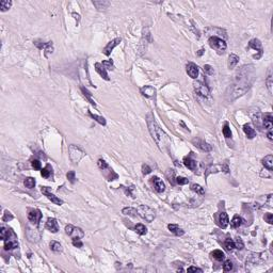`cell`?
I'll list each match as a JSON object with an SVG mask.
<instances>
[{
	"instance_id": "6da1fadb",
	"label": "cell",
	"mask_w": 273,
	"mask_h": 273,
	"mask_svg": "<svg viewBox=\"0 0 273 273\" xmlns=\"http://www.w3.org/2000/svg\"><path fill=\"white\" fill-rule=\"evenodd\" d=\"M254 79V68L253 65H244L242 66L236 74V81H235L233 88L230 89V97L229 100L236 99L239 96L243 95L246 91L249 90Z\"/></svg>"
},
{
	"instance_id": "7a4b0ae2",
	"label": "cell",
	"mask_w": 273,
	"mask_h": 273,
	"mask_svg": "<svg viewBox=\"0 0 273 273\" xmlns=\"http://www.w3.org/2000/svg\"><path fill=\"white\" fill-rule=\"evenodd\" d=\"M146 119H147V126H148L149 132H151L153 139L156 141V143L158 144V146L162 149V146L164 145L166 141L169 140L168 136H166V134H164L163 130L158 126V124H157V122L155 121V119H154L151 113H148V114H147Z\"/></svg>"
},
{
	"instance_id": "3957f363",
	"label": "cell",
	"mask_w": 273,
	"mask_h": 273,
	"mask_svg": "<svg viewBox=\"0 0 273 273\" xmlns=\"http://www.w3.org/2000/svg\"><path fill=\"white\" fill-rule=\"evenodd\" d=\"M136 211H138V215L140 217L143 218L144 220H146L147 222H151L156 217L155 210L151 209V207H148L146 205H140L139 207L136 208Z\"/></svg>"
},
{
	"instance_id": "277c9868",
	"label": "cell",
	"mask_w": 273,
	"mask_h": 273,
	"mask_svg": "<svg viewBox=\"0 0 273 273\" xmlns=\"http://www.w3.org/2000/svg\"><path fill=\"white\" fill-rule=\"evenodd\" d=\"M68 151H69V157H71V160L73 161L74 163H78L79 161L81 160L82 157L85 156V151L82 148H80L79 146H76L74 144L69 145L68 147Z\"/></svg>"
},
{
	"instance_id": "5b68a950",
	"label": "cell",
	"mask_w": 273,
	"mask_h": 273,
	"mask_svg": "<svg viewBox=\"0 0 273 273\" xmlns=\"http://www.w3.org/2000/svg\"><path fill=\"white\" fill-rule=\"evenodd\" d=\"M208 43H209V46L211 47L212 49L217 50L219 54H222L226 50V43H225L224 40L220 39L218 37H209L208 40Z\"/></svg>"
},
{
	"instance_id": "8992f818",
	"label": "cell",
	"mask_w": 273,
	"mask_h": 273,
	"mask_svg": "<svg viewBox=\"0 0 273 273\" xmlns=\"http://www.w3.org/2000/svg\"><path fill=\"white\" fill-rule=\"evenodd\" d=\"M65 232L68 236H71L72 239H80L84 236V233L79 227H75L73 225H67L65 227Z\"/></svg>"
},
{
	"instance_id": "52a82bcc",
	"label": "cell",
	"mask_w": 273,
	"mask_h": 273,
	"mask_svg": "<svg viewBox=\"0 0 273 273\" xmlns=\"http://www.w3.org/2000/svg\"><path fill=\"white\" fill-rule=\"evenodd\" d=\"M193 85H194L195 92L198 93L200 96L207 97V96L209 95V90H208V88L204 84V83L200 82V81H196V82L193 83Z\"/></svg>"
},
{
	"instance_id": "ba28073f",
	"label": "cell",
	"mask_w": 273,
	"mask_h": 273,
	"mask_svg": "<svg viewBox=\"0 0 273 273\" xmlns=\"http://www.w3.org/2000/svg\"><path fill=\"white\" fill-rule=\"evenodd\" d=\"M249 47H250V48L255 49V50H258V54L254 57L256 60H258V59L260 58L261 56H263V45H261V43H260V41H259V40H257V39L251 40V41H250V43H249Z\"/></svg>"
},
{
	"instance_id": "9c48e42d",
	"label": "cell",
	"mask_w": 273,
	"mask_h": 273,
	"mask_svg": "<svg viewBox=\"0 0 273 273\" xmlns=\"http://www.w3.org/2000/svg\"><path fill=\"white\" fill-rule=\"evenodd\" d=\"M151 183H153V187L154 189L157 191L158 193H162L164 190H166V185L160 178L157 177V176H154V177L151 178Z\"/></svg>"
},
{
	"instance_id": "30bf717a",
	"label": "cell",
	"mask_w": 273,
	"mask_h": 273,
	"mask_svg": "<svg viewBox=\"0 0 273 273\" xmlns=\"http://www.w3.org/2000/svg\"><path fill=\"white\" fill-rule=\"evenodd\" d=\"M42 193L46 195L47 198H48L49 201H51V202L54 203V204H56V205H62V204H63V201H62L61 198H57L54 194H52V193L49 192L48 188H47V187H42Z\"/></svg>"
},
{
	"instance_id": "8fae6325",
	"label": "cell",
	"mask_w": 273,
	"mask_h": 273,
	"mask_svg": "<svg viewBox=\"0 0 273 273\" xmlns=\"http://www.w3.org/2000/svg\"><path fill=\"white\" fill-rule=\"evenodd\" d=\"M121 41H122V40L119 39V37H116V39L112 40V41H110L109 43H108L107 46L105 47V49H104V54H105L106 56H110L111 51H112L113 49H114L115 47H116L117 45L121 43Z\"/></svg>"
},
{
	"instance_id": "7c38bea8",
	"label": "cell",
	"mask_w": 273,
	"mask_h": 273,
	"mask_svg": "<svg viewBox=\"0 0 273 273\" xmlns=\"http://www.w3.org/2000/svg\"><path fill=\"white\" fill-rule=\"evenodd\" d=\"M192 143L194 144L198 148H200L201 151H210L212 149L211 145H209L208 143H206V142L203 141V140H201V139H194L192 141Z\"/></svg>"
},
{
	"instance_id": "4fadbf2b",
	"label": "cell",
	"mask_w": 273,
	"mask_h": 273,
	"mask_svg": "<svg viewBox=\"0 0 273 273\" xmlns=\"http://www.w3.org/2000/svg\"><path fill=\"white\" fill-rule=\"evenodd\" d=\"M28 219L30 222L34 223V224H37L39 221L42 219V213L40 210L34 209V210H30L29 213H28Z\"/></svg>"
},
{
	"instance_id": "5bb4252c",
	"label": "cell",
	"mask_w": 273,
	"mask_h": 273,
	"mask_svg": "<svg viewBox=\"0 0 273 273\" xmlns=\"http://www.w3.org/2000/svg\"><path fill=\"white\" fill-rule=\"evenodd\" d=\"M263 126H265V129L268 132H272V128H273V116L271 114H266L265 117L263 119Z\"/></svg>"
},
{
	"instance_id": "9a60e30c",
	"label": "cell",
	"mask_w": 273,
	"mask_h": 273,
	"mask_svg": "<svg viewBox=\"0 0 273 273\" xmlns=\"http://www.w3.org/2000/svg\"><path fill=\"white\" fill-rule=\"evenodd\" d=\"M46 228L49 229L51 233H57L59 230V226H58V222L56 219L54 218H48L46 222Z\"/></svg>"
},
{
	"instance_id": "2e32d148",
	"label": "cell",
	"mask_w": 273,
	"mask_h": 273,
	"mask_svg": "<svg viewBox=\"0 0 273 273\" xmlns=\"http://www.w3.org/2000/svg\"><path fill=\"white\" fill-rule=\"evenodd\" d=\"M187 73L191 78L195 79L198 76V66L193 63H189L187 65Z\"/></svg>"
},
{
	"instance_id": "e0dca14e",
	"label": "cell",
	"mask_w": 273,
	"mask_h": 273,
	"mask_svg": "<svg viewBox=\"0 0 273 273\" xmlns=\"http://www.w3.org/2000/svg\"><path fill=\"white\" fill-rule=\"evenodd\" d=\"M140 91H141L142 95L145 96V97H154L155 94H156V90L151 85H145V87L141 88Z\"/></svg>"
},
{
	"instance_id": "ac0fdd59",
	"label": "cell",
	"mask_w": 273,
	"mask_h": 273,
	"mask_svg": "<svg viewBox=\"0 0 273 273\" xmlns=\"http://www.w3.org/2000/svg\"><path fill=\"white\" fill-rule=\"evenodd\" d=\"M95 69H96V72H97V73L99 74L100 76H101L102 78L105 79V80H107V81L110 80L109 76H108L107 72H106L105 66L102 65L101 63H95Z\"/></svg>"
},
{
	"instance_id": "d6986e66",
	"label": "cell",
	"mask_w": 273,
	"mask_h": 273,
	"mask_svg": "<svg viewBox=\"0 0 273 273\" xmlns=\"http://www.w3.org/2000/svg\"><path fill=\"white\" fill-rule=\"evenodd\" d=\"M183 164L191 171L196 170V161L193 160L191 157H185L183 158Z\"/></svg>"
},
{
	"instance_id": "ffe728a7",
	"label": "cell",
	"mask_w": 273,
	"mask_h": 273,
	"mask_svg": "<svg viewBox=\"0 0 273 273\" xmlns=\"http://www.w3.org/2000/svg\"><path fill=\"white\" fill-rule=\"evenodd\" d=\"M18 248V243L15 239H7L5 240V243H4V250L5 251H11V250H14Z\"/></svg>"
},
{
	"instance_id": "44dd1931",
	"label": "cell",
	"mask_w": 273,
	"mask_h": 273,
	"mask_svg": "<svg viewBox=\"0 0 273 273\" xmlns=\"http://www.w3.org/2000/svg\"><path fill=\"white\" fill-rule=\"evenodd\" d=\"M14 233L12 232V229L10 228H5V227H1V230H0V238L2 240H7L10 239L11 236H14Z\"/></svg>"
},
{
	"instance_id": "7402d4cb",
	"label": "cell",
	"mask_w": 273,
	"mask_h": 273,
	"mask_svg": "<svg viewBox=\"0 0 273 273\" xmlns=\"http://www.w3.org/2000/svg\"><path fill=\"white\" fill-rule=\"evenodd\" d=\"M168 228L170 229L171 233H173V234L176 235V236H183V235L185 234V232H183V229L176 224H169Z\"/></svg>"
},
{
	"instance_id": "603a6c76",
	"label": "cell",
	"mask_w": 273,
	"mask_h": 273,
	"mask_svg": "<svg viewBox=\"0 0 273 273\" xmlns=\"http://www.w3.org/2000/svg\"><path fill=\"white\" fill-rule=\"evenodd\" d=\"M263 164L265 166V168L268 169L269 171L273 170V156L272 155H268L263 159Z\"/></svg>"
},
{
	"instance_id": "cb8c5ba5",
	"label": "cell",
	"mask_w": 273,
	"mask_h": 273,
	"mask_svg": "<svg viewBox=\"0 0 273 273\" xmlns=\"http://www.w3.org/2000/svg\"><path fill=\"white\" fill-rule=\"evenodd\" d=\"M219 224L223 229H225L228 225V217L225 212H221L219 216Z\"/></svg>"
},
{
	"instance_id": "d4e9b609",
	"label": "cell",
	"mask_w": 273,
	"mask_h": 273,
	"mask_svg": "<svg viewBox=\"0 0 273 273\" xmlns=\"http://www.w3.org/2000/svg\"><path fill=\"white\" fill-rule=\"evenodd\" d=\"M243 131L249 139H253L254 136H256V131L253 129V128H252L251 126H250L249 124H245L243 126Z\"/></svg>"
},
{
	"instance_id": "484cf974",
	"label": "cell",
	"mask_w": 273,
	"mask_h": 273,
	"mask_svg": "<svg viewBox=\"0 0 273 273\" xmlns=\"http://www.w3.org/2000/svg\"><path fill=\"white\" fill-rule=\"evenodd\" d=\"M238 62H239V57L236 56V54H230V56L228 57V63H227L229 69L234 68L235 66L238 64Z\"/></svg>"
},
{
	"instance_id": "4316f807",
	"label": "cell",
	"mask_w": 273,
	"mask_h": 273,
	"mask_svg": "<svg viewBox=\"0 0 273 273\" xmlns=\"http://www.w3.org/2000/svg\"><path fill=\"white\" fill-rule=\"evenodd\" d=\"M122 212L125 216H130V217H136L138 216V211H136V208H131V207H127L124 208L122 210Z\"/></svg>"
},
{
	"instance_id": "83f0119b",
	"label": "cell",
	"mask_w": 273,
	"mask_h": 273,
	"mask_svg": "<svg viewBox=\"0 0 273 273\" xmlns=\"http://www.w3.org/2000/svg\"><path fill=\"white\" fill-rule=\"evenodd\" d=\"M93 4L97 7L98 10H105L109 7V1H93Z\"/></svg>"
},
{
	"instance_id": "f1b7e54d",
	"label": "cell",
	"mask_w": 273,
	"mask_h": 273,
	"mask_svg": "<svg viewBox=\"0 0 273 273\" xmlns=\"http://www.w3.org/2000/svg\"><path fill=\"white\" fill-rule=\"evenodd\" d=\"M242 224V219L239 216H235L233 218L232 222H230V225H232L233 228H238L239 226H241Z\"/></svg>"
},
{
	"instance_id": "f546056e",
	"label": "cell",
	"mask_w": 273,
	"mask_h": 273,
	"mask_svg": "<svg viewBox=\"0 0 273 273\" xmlns=\"http://www.w3.org/2000/svg\"><path fill=\"white\" fill-rule=\"evenodd\" d=\"M134 232H136V234L143 236V235H145L147 233V229L143 224H136V226H134Z\"/></svg>"
},
{
	"instance_id": "4dcf8cb0",
	"label": "cell",
	"mask_w": 273,
	"mask_h": 273,
	"mask_svg": "<svg viewBox=\"0 0 273 273\" xmlns=\"http://www.w3.org/2000/svg\"><path fill=\"white\" fill-rule=\"evenodd\" d=\"M211 256L215 259H217V260H219V261L223 260V259H224V257H225L224 253H223L222 251H220V250H216V251H213L211 253Z\"/></svg>"
},
{
	"instance_id": "1f68e13d",
	"label": "cell",
	"mask_w": 273,
	"mask_h": 273,
	"mask_svg": "<svg viewBox=\"0 0 273 273\" xmlns=\"http://www.w3.org/2000/svg\"><path fill=\"white\" fill-rule=\"evenodd\" d=\"M89 115H90V116L92 117L93 119H95L97 123H99L100 125H104V126L106 125V119H104L102 116H99V115H96V114H93L91 111H89Z\"/></svg>"
},
{
	"instance_id": "d6a6232c",
	"label": "cell",
	"mask_w": 273,
	"mask_h": 273,
	"mask_svg": "<svg viewBox=\"0 0 273 273\" xmlns=\"http://www.w3.org/2000/svg\"><path fill=\"white\" fill-rule=\"evenodd\" d=\"M25 186H26V188H28V189H32V188L35 186V179L32 177H28L25 179L24 181Z\"/></svg>"
},
{
	"instance_id": "836d02e7",
	"label": "cell",
	"mask_w": 273,
	"mask_h": 273,
	"mask_svg": "<svg viewBox=\"0 0 273 273\" xmlns=\"http://www.w3.org/2000/svg\"><path fill=\"white\" fill-rule=\"evenodd\" d=\"M50 249L54 252H62V245L57 241H51L50 242Z\"/></svg>"
},
{
	"instance_id": "e575fe53",
	"label": "cell",
	"mask_w": 273,
	"mask_h": 273,
	"mask_svg": "<svg viewBox=\"0 0 273 273\" xmlns=\"http://www.w3.org/2000/svg\"><path fill=\"white\" fill-rule=\"evenodd\" d=\"M12 1H1L0 2V9H1V11L2 12H5V11H7L9 9H10L11 7H12Z\"/></svg>"
},
{
	"instance_id": "d590c367",
	"label": "cell",
	"mask_w": 273,
	"mask_h": 273,
	"mask_svg": "<svg viewBox=\"0 0 273 273\" xmlns=\"http://www.w3.org/2000/svg\"><path fill=\"white\" fill-rule=\"evenodd\" d=\"M191 190L194 191V192H196V193H198V194H201V195L205 194L204 189H203L200 185H196V183H192V185H191Z\"/></svg>"
},
{
	"instance_id": "8d00e7d4",
	"label": "cell",
	"mask_w": 273,
	"mask_h": 273,
	"mask_svg": "<svg viewBox=\"0 0 273 273\" xmlns=\"http://www.w3.org/2000/svg\"><path fill=\"white\" fill-rule=\"evenodd\" d=\"M224 245H225V249H226L227 251H232V250L235 249V243L230 238H227L226 240H225Z\"/></svg>"
},
{
	"instance_id": "74e56055",
	"label": "cell",
	"mask_w": 273,
	"mask_h": 273,
	"mask_svg": "<svg viewBox=\"0 0 273 273\" xmlns=\"http://www.w3.org/2000/svg\"><path fill=\"white\" fill-rule=\"evenodd\" d=\"M81 91H82V93L84 94L85 97H87V99H88L93 106H95V101H94V100L92 99V97H91V96H92V94H91V93L89 92V91L87 90L85 88H83V87H81Z\"/></svg>"
},
{
	"instance_id": "f35d334b",
	"label": "cell",
	"mask_w": 273,
	"mask_h": 273,
	"mask_svg": "<svg viewBox=\"0 0 273 273\" xmlns=\"http://www.w3.org/2000/svg\"><path fill=\"white\" fill-rule=\"evenodd\" d=\"M41 174H42V176H43L44 178H49V176H50V174H51V168H50V166H47L46 168L42 169Z\"/></svg>"
},
{
	"instance_id": "ab89813d",
	"label": "cell",
	"mask_w": 273,
	"mask_h": 273,
	"mask_svg": "<svg viewBox=\"0 0 273 273\" xmlns=\"http://www.w3.org/2000/svg\"><path fill=\"white\" fill-rule=\"evenodd\" d=\"M52 51H54V46H52V42H48L46 45V47H45V57L46 58H48L49 54H52Z\"/></svg>"
},
{
	"instance_id": "60d3db41",
	"label": "cell",
	"mask_w": 273,
	"mask_h": 273,
	"mask_svg": "<svg viewBox=\"0 0 273 273\" xmlns=\"http://www.w3.org/2000/svg\"><path fill=\"white\" fill-rule=\"evenodd\" d=\"M223 134H224V136L225 138H227V139L232 138V131H230V128H229L228 124L224 125V128H223Z\"/></svg>"
},
{
	"instance_id": "b9f144b4",
	"label": "cell",
	"mask_w": 273,
	"mask_h": 273,
	"mask_svg": "<svg viewBox=\"0 0 273 273\" xmlns=\"http://www.w3.org/2000/svg\"><path fill=\"white\" fill-rule=\"evenodd\" d=\"M101 64H102L104 66H105L106 69H110V71H112L113 68H114V66H113V61H112V60H107V61H104Z\"/></svg>"
},
{
	"instance_id": "7bdbcfd3",
	"label": "cell",
	"mask_w": 273,
	"mask_h": 273,
	"mask_svg": "<svg viewBox=\"0 0 273 273\" xmlns=\"http://www.w3.org/2000/svg\"><path fill=\"white\" fill-rule=\"evenodd\" d=\"M234 243H235V248H236V249H238V250H242V249H243L244 243H243V241H242L240 238H236V240L234 241Z\"/></svg>"
},
{
	"instance_id": "ee69618b",
	"label": "cell",
	"mask_w": 273,
	"mask_h": 273,
	"mask_svg": "<svg viewBox=\"0 0 273 273\" xmlns=\"http://www.w3.org/2000/svg\"><path fill=\"white\" fill-rule=\"evenodd\" d=\"M97 164H98V166H99V169L100 170H106V169H109V166H108V163L106 162L104 159H99V160L97 161Z\"/></svg>"
},
{
	"instance_id": "f6af8a7d",
	"label": "cell",
	"mask_w": 273,
	"mask_h": 273,
	"mask_svg": "<svg viewBox=\"0 0 273 273\" xmlns=\"http://www.w3.org/2000/svg\"><path fill=\"white\" fill-rule=\"evenodd\" d=\"M204 72L207 74V75H213V73H215L213 67H212L211 65H209V64H205L204 65Z\"/></svg>"
},
{
	"instance_id": "bcb514c9",
	"label": "cell",
	"mask_w": 273,
	"mask_h": 273,
	"mask_svg": "<svg viewBox=\"0 0 273 273\" xmlns=\"http://www.w3.org/2000/svg\"><path fill=\"white\" fill-rule=\"evenodd\" d=\"M175 181L176 183H178V185H187L189 183V179L186 177H176Z\"/></svg>"
},
{
	"instance_id": "7dc6e473",
	"label": "cell",
	"mask_w": 273,
	"mask_h": 273,
	"mask_svg": "<svg viewBox=\"0 0 273 273\" xmlns=\"http://www.w3.org/2000/svg\"><path fill=\"white\" fill-rule=\"evenodd\" d=\"M223 270L224 271H230L233 270V263L230 260H226L224 263V265H223Z\"/></svg>"
},
{
	"instance_id": "c3c4849f",
	"label": "cell",
	"mask_w": 273,
	"mask_h": 273,
	"mask_svg": "<svg viewBox=\"0 0 273 273\" xmlns=\"http://www.w3.org/2000/svg\"><path fill=\"white\" fill-rule=\"evenodd\" d=\"M31 164H32V166H33L34 170H41V169H42L41 162H40V160H37V159H34V160H32Z\"/></svg>"
},
{
	"instance_id": "681fc988",
	"label": "cell",
	"mask_w": 273,
	"mask_h": 273,
	"mask_svg": "<svg viewBox=\"0 0 273 273\" xmlns=\"http://www.w3.org/2000/svg\"><path fill=\"white\" fill-rule=\"evenodd\" d=\"M67 178H68V181H71L72 183H74L76 181V177H75V172L74 171H71V172H68L67 173Z\"/></svg>"
},
{
	"instance_id": "f907efd6",
	"label": "cell",
	"mask_w": 273,
	"mask_h": 273,
	"mask_svg": "<svg viewBox=\"0 0 273 273\" xmlns=\"http://www.w3.org/2000/svg\"><path fill=\"white\" fill-rule=\"evenodd\" d=\"M151 172V169L149 168L147 164H143L142 166V173H143V175H147V174H149Z\"/></svg>"
},
{
	"instance_id": "816d5d0a",
	"label": "cell",
	"mask_w": 273,
	"mask_h": 273,
	"mask_svg": "<svg viewBox=\"0 0 273 273\" xmlns=\"http://www.w3.org/2000/svg\"><path fill=\"white\" fill-rule=\"evenodd\" d=\"M170 172H171V175H170V173H166V177H168V179H169V181H170L172 185H174L175 183V181H174V171H172V170H170Z\"/></svg>"
},
{
	"instance_id": "f5cc1de1",
	"label": "cell",
	"mask_w": 273,
	"mask_h": 273,
	"mask_svg": "<svg viewBox=\"0 0 273 273\" xmlns=\"http://www.w3.org/2000/svg\"><path fill=\"white\" fill-rule=\"evenodd\" d=\"M267 87H268L270 93L272 92V76H271V73L269 74L268 78H267Z\"/></svg>"
},
{
	"instance_id": "db71d44e",
	"label": "cell",
	"mask_w": 273,
	"mask_h": 273,
	"mask_svg": "<svg viewBox=\"0 0 273 273\" xmlns=\"http://www.w3.org/2000/svg\"><path fill=\"white\" fill-rule=\"evenodd\" d=\"M73 244L74 246H76V248H82L83 243L81 242L80 239H73Z\"/></svg>"
},
{
	"instance_id": "11a10c76",
	"label": "cell",
	"mask_w": 273,
	"mask_h": 273,
	"mask_svg": "<svg viewBox=\"0 0 273 273\" xmlns=\"http://www.w3.org/2000/svg\"><path fill=\"white\" fill-rule=\"evenodd\" d=\"M265 220L268 222L269 224H272L273 223V215L272 213H267V215L265 216Z\"/></svg>"
},
{
	"instance_id": "9f6ffc18",
	"label": "cell",
	"mask_w": 273,
	"mask_h": 273,
	"mask_svg": "<svg viewBox=\"0 0 273 273\" xmlns=\"http://www.w3.org/2000/svg\"><path fill=\"white\" fill-rule=\"evenodd\" d=\"M12 219H13V216L11 215V212L5 211L4 217H3V221H4V222H7V221H10V220H12Z\"/></svg>"
},
{
	"instance_id": "6f0895ef",
	"label": "cell",
	"mask_w": 273,
	"mask_h": 273,
	"mask_svg": "<svg viewBox=\"0 0 273 273\" xmlns=\"http://www.w3.org/2000/svg\"><path fill=\"white\" fill-rule=\"evenodd\" d=\"M188 272H203L202 269L200 268H196V267H190V268H188Z\"/></svg>"
},
{
	"instance_id": "680465c9",
	"label": "cell",
	"mask_w": 273,
	"mask_h": 273,
	"mask_svg": "<svg viewBox=\"0 0 273 273\" xmlns=\"http://www.w3.org/2000/svg\"><path fill=\"white\" fill-rule=\"evenodd\" d=\"M203 54H204V49H201V50H198V57H201Z\"/></svg>"
},
{
	"instance_id": "91938a15",
	"label": "cell",
	"mask_w": 273,
	"mask_h": 273,
	"mask_svg": "<svg viewBox=\"0 0 273 273\" xmlns=\"http://www.w3.org/2000/svg\"><path fill=\"white\" fill-rule=\"evenodd\" d=\"M73 16H75L76 19H78V20H79V17H80V16H79L78 14H76V13H73Z\"/></svg>"
}]
</instances>
